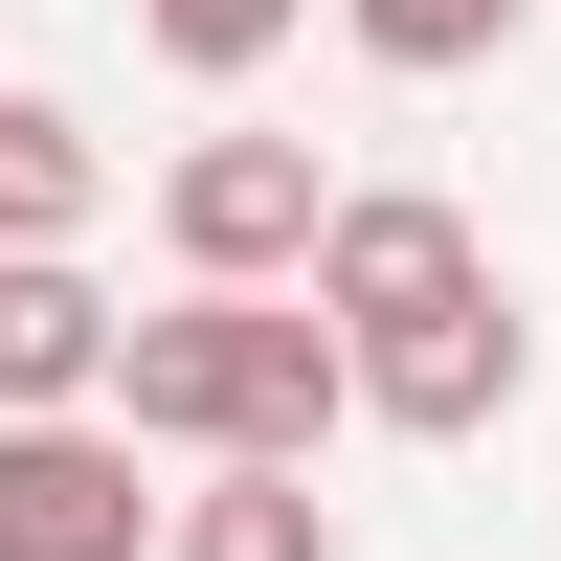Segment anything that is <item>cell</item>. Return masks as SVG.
<instances>
[{
    "mask_svg": "<svg viewBox=\"0 0 561 561\" xmlns=\"http://www.w3.org/2000/svg\"><path fill=\"white\" fill-rule=\"evenodd\" d=\"M113 427L158 472H314L359 427V359H337L314 293H158L135 359H113Z\"/></svg>",
    "mask_w": 561,
    "mask_h": 561,
    "instance_id": "cell-1",
    "label": "cell"
},
{
    "mask_svg": "<svg viewBox=\"0 0 561 561\" xmlns=\"http://www.w3.org/2000/svg\"><path fill=\"white\" fill-rule=\"evenodd\" d=\"M337 203H359V180L314 158V135H180V158H158V248H180V293H314Z\"/></svg>",
    "mask_w": 561,
    "mask_h": 561,
    "instance_id": "cell-2",
    "label": "cell"
},
{
    "mask_svg": "<svg viewBox=\"0 0 561 561\" xmlns=\"http://www.w3.org/2000/svg\"><path fill=\"white\" fill-rule=\"evenodd\" d=\"M135 472V427H0V561H180V494Z\"/></svg>",
    "mask_w": 561,
    "mask_h": 561,
    "instance_id": "cell-3",
    "label": "cell"
},
{
    "mask_svg": "<svg viewBox=\"0 0 561 561\" xmlns=\"http://www.w3.org/2000/svg\"><path fill=\"white\" fill-rule=\"evenodd\" d=\"M113 359H135V314L90 293V248L0 270V427H113Z\"/></svg>",
    "mask_w": 561,
    "mask_h": 561,
    "instance_id": "cell-4",
    "label": "cell"
},
{
    "mask_svg": "<svg viewBox=\"0 0 561 561\" xmlns=\"http://www.w3.org/2000/svg\"><path fill=\"white\" fill-rule=\"evenodd\" d=\"M90 203H113V158L68 135V90H0V270L90 248Z\"/></svg>",
    "mask_w": 561,
    "mask_h": 561,
    "instance_id": "cell-5",
    "label": "cell"
},
{
    "mask_svg": "<svg viewBox=\"0 0 561 561\" xmlns=\"http://www.w3.org/2000/svg\"><path fill=\"white\" fill-rule=\"evenodd\" d=\"M180 561H337L314 472H180Z\"/></svg>",
    "mask_w": 561,
    "mask_h": 561,
    "instance_id": "cell-6",
    "label": "cell"
},
{
    "mask_svg": "<svg viewBox=\"0 0 561 561\" xmlns=\"http://www.w3.org/2000/svg\"><path fill=\"white\" fill-rule=\"evenodd\" d=\"M359 23V68H404V90H449V68H494V45L539 23V0H337Z\"/></svg>",
    "mask_w": 561,
    "mask_h": 561,
    "instance_id": "cell-7",
    "label": "cell"
},
{
    "mask_svg": "<svg viewBox=\"0 0 561 561\" xmlns=\"http://www.w3.org/2000/svg\"><path fill=\"white\" fill-rule=\"evenodd\" d=\"M293 23H314V0H135V45H158L180 90H248V68H270Z\"/></svg>",
    "mask_w": 561,
    "mask_h": 561,
    "instance_id": "cell-8",
    "label": "cell"
}]
</instances>
